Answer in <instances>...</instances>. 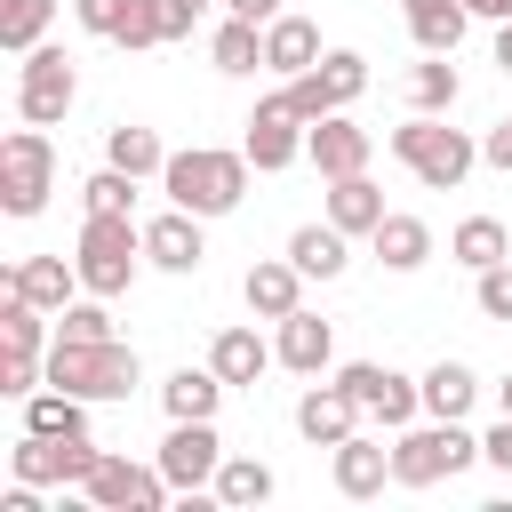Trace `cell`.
Segmentation results:
<instances>
[{"label": "cell", "instance_id": "obj_1", "mask_svg": "<svg viewBox=\"0 0 512 512\" xmlns=\"http://www.w3.org/2000/svg\"><path fill=\"white\" fill-rule=\"evenodd\" d=\"M248 152H216V144H192V152H168L160 168V192L168 208H192V216H232L248 200Z\"/></svg>", "mask_w": 512, "mask_h": 512}, {"label": "cell", "instance_id": "obj_2", "mask_svg": "<svg viewBox=\"0 0 512 512\" xmlns=\"http://www.w3.org/2000/svg\"><path fill=\"white\" fill-rule=\"evenodd\" d=\"M392 160H400L424 192H456V184L480 168V144H472L464 128H448L440 112H408V120L392 128Z\"/></svg>", "mask_w": 512, "mask_h": 512}, {"label": "cell", "instance_id": "obj_3", "mask_svg": "<svg viewBox=\"0 0 512 512\" xmlns=\"http://www.w3.org/2000/svg\"><path fill=\"white\" fill-rule=\"evenodd\" d=\"M48 384H64L80 400H128L144 384V360L120 336H104V344H48Z\"/></svg>", "mask_w": 512, "mask_h": 512}, {"label": "cell", "instance_id": "obj_4", "mask_svg": "<svg viewBox=\"0 0 512 512\" xmlns=\"http://www.w3.org/2000/svg\"><path fill=\"white\" fill-rule=\"evenodd\" d=\"M464 464H480V440L464 432V416H432V424H408L392 440V480L400 488H440Z\"/></svg>", "mask_w": 512, "mask_h": 512}, {"label": "cell", "instance_id": "obj_5", "mask_svg": "<svg viewBox=\"0 0 512 512\" xmlns=\"http://www.w3.org/2000/svg\"><path fill=\"white\" fill-rule=\"evenodd\" d=\"M72 264H80V288L88 296H120L136 280V264H144V224L136 216H88Z\"/></svg>", "mask_w": 512, "mask_h": 512}, {"label": "cell", "instance_id": "obj_6", "mask_svg": "<svg viewBox=\"0 0 512 512\" xmlns=\"http://www.w3.org/2000/svg\"><path fill=\"white\" fill-rule=\"evenodd\" d=\"M48 192H56V144H48V128L24 120V128L0 136V208L8 216H40Z\"/></svg>", "mask_w": 512, "mask_h": 512}, {"label": "cell", "instance_id": "obj_7", "mask_svg": "<svg viewBox=\"0 0 512 512\" xmlns=\"http://www.w3.org/2000/svg\"><path fill=\"white\" fill-rule=\"evenodd\" d=\"M96 464H104V448H96L88 432H24V440L8 448V472L32 480V488H80Z\"/></svg>", "mask_w": 512, "mask_h": 512}, {"label": "cell", "instance_id": "obj_8", "mask_svg": "<svg viewBox=\"0 0 512 512\" xmlns=\"http://www.w3.org/2000/svg\"><path fill=\"white\" fill-rule=\"evenodd\" d=\"M336 384L360 400V416H376L384 432H408L416 424V408H424V376H400V368H384V360H352V368H336Z\"/></svg>", "mask_w": 512, "mask_h": 512}, {"label": "cell", "instance_id": "obj_9", "mask_svg": "<svg viewBox=\"0 0 512 512\" xmlns=\"http://www.w3.org/2000/svg\"><path fill=\"white\" fill-rule=\"evenodd\" d=\"M216 464H224V440H216V416H176L168 440H160V472L176 496H200L216 488Z\"/></svg>", "mask_w": 512, "mask_h": 512}, {"label": "cell", "instance_id": "obj_10", "mask_svg": "<svg viewBox=\"0 0 512 512\" xmlns=\"http://www.w3.org/2000/svg\"><path fill=\"white\" fill-rule=\"evenodd\" d=\"M360 88H368V56H360V48H328L312 72L288 80V104H296L304 120H328V112H344Z\"/></svg>", "mask_w": 512, "mask_h": 512}, {"label": "cell", "instance_id": "obj_11", "mask_svg": "<svg viewBox=\"0 0 512 512\" xmlns=\"http://www.w3.org/2000/svg\"><path fill=\"white\" fill-rule=\"evenodd\" d=\"M72 96H80L72 56H64V48H32L24 72H16V112H24L32 128H56V120L72 112Z\"/></svg>", "mask_w": 512, "mask_h": 512}, {"label": "cell", "instance_id": "obj_12", "mask_svg": "<svg viewBox=\"0 0 512 512\" xmlns=\"http://www.w3.org/2000/svg\"><path fill=\"white\" fill-rule=\"evenodd\" d=\"M304 136H312V120L288 104V88H272V96L248 112V144H240V152H248L264 176H280V168H296V160H304Z\"/></svg>", "mask_w": 512, "mask_h": 512}, {"label": "cell", "instance_id": "obj_13", "mask_svg": "<svg viewBox=\"0 0 512 512\" xmlns=\"http://www.w3.org/2000/svg\"><path fill=\"white\" fill-rule=\"evenodd\" d=\"M80 496H88L96 512H160V504H168V472H160V464H128V456L104 448V464L80 480Z\"/></svg>", "mask_w": 512, "mask_h": 512}, {"label": "cell", "instance_id": "obj_14", "mask_svg": "<svg viewBox=\"0 0 512 512\" xmlns=\"http://www.w3.org/2000/svg\"><path fill=\"white\" fill-rule=\"evenodd\" d=\"M200 224L208 216H192V208H168V216H152L144 224V264H160V272H200L208 264V240H200Z\"/></svg>", "mask_w": 512, "mask_h": 512}, {"label": "cell", "instance_id": "obj_15", "mask_svg": "<svg viewBox=\"0 0 512 512\" xmlns=\"http://www.w3.org/2000/svg\"><path fill=\"white\" fill-rule=\"evenodd\" d=\"M368 152H376V136H368L360 120H344V112L312 120V136H304V160H312L320 176H360V168H368Z\"/></svg>", "mask_w": 512, "mask_h": 512}, {"label": "cell", "instance_id": "obj_16", "mask_svg": "<svg viewBox=\"0 0 512 512\" xmlns=\"http://www.w3.org/2000/svg\"><path fill=\"white\" fill-rule=\"evenodd\" d=\"M328 472H336V496L368 504V496H384V480H392V448L368 440V432H352V440L328 448Z\"/></svg>", "mask_w": 512, "mask_h": 512}, {"label": "cell", "instance_id": "obj_17", "mask_svg": "<svg viewBox=\"0 0 512 512\" xmlns=\"http://www.w3.org/2000/svg\"><path fill=\"white\" fill-rule=\"evenodd\" d=\"M240 296H248L256 320H288V312H304V272H296V256H256L248 280H240Z\"/></svg>", "mask_w": 512, "mask_h": 512}, {"label": "cell", "instance_id": "obj_18", "mask_svg": "<svg viewBox=\"0 0 512 512\" xmlns=\"http://www.w3.org/2000/svg\"><path fill=\"white\" fill-rule=\"evenodd\" d=\"M296 432H304L312 448H336V440L360 432V400H352L344 384H312V392L296 400Z\"/></svg>", "mask_w": 512, "mask_h": 512}, {"label": "cell", "instance_id": "obj_19", "mask_svg": "<svg viewBox=\"0 0 512 512\" xmlns=\"http://www.w3.org/2000/svg\"><path fill=\"white\" fill-rule=\"evenodd\" d=\"M320 56H328V48H320V24H312V16H288V8H280V16L264 24V72L296 80V72H312Z\"/></svg>", "mask_w": 512, "mask_h": 512}, {"label": "cell", "instance_id": "obj_20", "mask_svg": "<svg viewBox=\"0 0 512 512\" xmlns=\"http://www.w3.org/2000/svg\"><path fill=\"white\" fill-rule=\"evenodd\" d=\"M0 288L32 296L40 312H64V304H72V288H80V264H64V256H16Z\"/></svg>", "mask_w": 512, "mask_h": 512}, {"label": "cell", "instance_id": "obj_21", "mask_svg": "<svg viewBox=\"0 0 512 512\" xmlns=\"http://www.w3.org/2000/svg\"><path fill=\"white\" fill-rule=\"evenodd\" d=\"M272 352H280V368H296V376H320V368L336 360V328H328L320 312H288Z\"/></svg>", "mask_w": 512, "mask_h": 512}, {"label": "cell", "instance_id": "obj_22", "mask_svg": "<svg viewBox=\"0 0 512 512\" xmlns=\"http://www.w3.org/2000/svg\"><path fill=\"white\" fill-rule=\"evenodd\" d=\"M400 8H408V40L424 56H456L464 48V24H472L464 0H400Z\"/></svg>", "mask_w": 512, "mask_h": 512}, {"label": "cell", "instance_id": "obj_23", "mask_svg": "<svg viewBox=\"0 0 512 512\" xmlns=\"http://www.w3.org/2000/svg\"><path fill=\"white\" fill-rule=\"evenodd\" d=\"M384 216H392V208H384V192L368 184V168H360V176H328V224H336V232L360 240V232H376Z\"/></svg>", "mask_w": 512, "mask_h": 512}, {"label": "cell", "instance_id": "obj_24", "mask_svg": "<svg viewBox=\"0 0 512 512\" xmlns=\"http://www.w3.org/2000/svg\"><path fill=\"white\" fill-rule=\"evenodd\" d=\"M368 248H376V264H384V272H416V264L432 256V224H424V216H400V208H392V216H384V224L368 232Z\"/></svg>", "mask_w": 512, "mask_h": 512}, {"label": "cell", "instance_id": "obj_25", "mask_svg": "<svg viewBox=\"0 0 512 512\" xmlns=\"http://www.w3.org/2000/svg\"><path fill=\"white\" fill-rule=\"evenodd\" d=\"M288 256H296L304 280H336V272L352 264V232H336V224H296V232H288Z\"/></svg>", "mask_w": 512, "mask_h": 512}, {"label": "cell", "instance_id": "obj_26", "mask_svg": "<svg viewBox=\"0 0 512 512\" xmlns=\"http://www.w3.org/2000/svg\"><path fill=\"white\" fill-rule=\"evenodd\" d=\"M272 360H280V352H272V344H264L256 328H224V336L208 344V368H216L224 384H256V376H264Z\"/></svg>", "mask_w": 512, "mask_h": 512}, {"label": "cell", "instance_id": "obj_27", "mask_svg": "<svg viewBox=\"0 0 512 512\" xmlns=\"http://www.w3.org/2000/svg\"><path fill=\"white\" fill-rule=\"evenodd\" d=\"M224 392H232V384H224L216 368H176V376L160 384V408H168V424H176V416H216Z\"/></svg>", "mask_w": 512, "mask_h": 512}, {"label": "cell", "instance_id": "obj_28", "mask_svg": "<svg viewBox=\"0 0 512 512\" xmlns=\"http://www.w3.org/2000/svg\"><path fill=\"white\" fill-rule=\"evenodd\" d=\"M208 56H216V72H232V80L264 72V24H248V16H224V24H216V40H208Z\"/></svg>", "mask_w": 512, "mask_h": 512}, {"label": "cell", "instance_id": "obj_29", "mask_svg": "<svg viewBox=\"0 0 512 512\" xmlns=\"http://www.w3.org/2000/svg\"><path fill=\"white\" fill-rule=\"evenodd\" d=\"M48 320H56V312H40L32 296L0 288V352H48V344H56V336H48Z\"/></svg>", "mask_w": 512, "mask_h": 512}, {"label": "cell", "instance_id": "obj_30", "mask_svg": "<svg viewBox=\"0 0 512 512\" xmlns=\"http://www.w3.org/2000/svg\"><path fill=\"white\" fill-rule=\"evenodd\" d=\"M472 400H480V376L464 360H432L424 368V416H472Z\"/></svg>", "mask_w": 512, "mask_h": 512}, {"label": "cell", "instance_id": "obj_31", "mask_svg": "<svg viewBox=\"0 0 512 512\" xmlns=\"http://www.w3.org/2000/svg\"><path fill=\"white\" fill-rule=\"evenodd\" d=\"M208 496H216L224 512H248V504H264V496H272V464H264V456H224Z\"/></svg>", "mask_w": 512, "mask_h": 512}, {"label": "cell", "instance_id": "obj_32", "mask_svg": "<svg viewBox=\"0 0 512 512\" xmlns=\"http://www.w3.org/2000/svg\"><path fill=\"white\" fill-rule=\"evenodd\" d=\"M104 160H112V168H128L136 184L168 168V152H160V136H152V128H136V120H120V128H104Z\"/></svg>", "mask_w": 512, "mask_h": 512}, {"label": "cell", "instance_id": "obj_33", "mask_svg": "<svg viewBox=\"0 0 512 512\" xmlns=\"http://www.w3.org/2000/svg\"><path fill=\"white\" fill-rule=\"evenodd\" d=\"M448 256H456L464 272H488V264H504V256H512V240H504V224H496V216H464V224L448 232Z\"/></svg>", "mask_w": 512, "mask_h": 512}, {"label": "cell", "instance_id": "obj_34", "mask_svg": "<svg viewBox=\"0 0 512 512\" xmlns=\"http://www.w3.org/2000/svg\"><path fill=\"white\" fill-rule=\"evenodd\" d=\"M24 432H88V400L64 392V384H40L24 400Z\"/></svg>", "mask_w": 512, "mask_h": 512}, {"label": "cell", "instance_id": "obj_35", "mask_svg": "<svg viewBox=\"0 0 512 512\" xmlns=\"http://www.w3.org/2000/svg\"><path fill=\"white\" fill-rule=\"evenodd\" d=\"M456 96H464V80H456V64H448V56L408 64V112H448Z\"/></svg>", "mask_w": 512, "mask_h": 512}, {"label": "cell", "instance_id": "obj_36", "mask_svg": "<svg viewBox=\"0 0 512 512\" xmlns=\"http://www.w3.org/2000/svg\"><path fill=\"white\" fill-rule=\"evenodd\" d=\"M48 16H56V0H0V48L8 56H32L48 40Z\"/></svg>", "mask_w": 512, "mask_h": 512}, {"label": "cell", "instance_id": "obj_37", "mask_svg": "<svg viewBox=\"0 0 512 512\" xmlns=\"http://www.w3.org/2000/svg\"><path fill=\"white\" fill-rule=\"evenodd\" d=\"M80 208H88V216H128V208H136V176L104 160L96 176H80Z\"/></svg>", "mask_w": 512, "mask_h": 512}, {"label": "cell", "instance_id": "obj_38", "mask_svg": "<svg viewBox=\"0 0 512 512\" xmlns=\"http://www.w3.org/2000/svg\"><path fill=\"white\" fill-rule=\"evenodd\" d=\"M104 336H112L104 296H88V304H64V312H56V344H104Z\"/></svg>", "mask_w": 512, "mask_h": 512}, {"label": "cell", "instance_id": "obj_39", "mask_svg": "<svg viewBox=\"0 0 512 512\" xmlns=\"http://www.w3.org/2000/svg\"><path fill=\"white\" fill-rule=\"evenodd\" d=\"M472 304H480V320H512V256L472 272Z\"/></svg>", "mask_w": 512, "mask_h": 512}, {"label": "cell", "instance_id": "obj_40", "mask_svg": "<svg viewBox=\"0 0 512 512\" xmlns=\"http://www.w3.org/2000/svg\"><path fill=\"white\" fill-rule=\"evenodd\" d=\"M112 40H120V48H168V32H160V0H128V16H120Z\"/></svg>", "mask_w": 512, "mask_h": 512}, {"label": "cell", "instance_id": "obj_41", "mask_svg": "<svg viewBox=\"0 0 512 512\" xmlns=\"http://www.w3.org/2000/svg\"><path fill=\"white\" fill-rule=\"evenodd\" d=\"M72 16H80V32L112 40V32H120V16H128V0H72Z\"/></svg>", "mask_w": 512, "mask_h": 512}, {"label": "cell", "instance_id": "obj_42", "mask_svg": "<svg viewBox=\"0 0 512 512\" xmlns=\"http://www.w3.org/2000/svg\"><path fill=\"white\" fill-rule=\"evenodd\" d=\"M200 8H216V0H160V32H168V40H192Z\"/></svg>", "mask_w": 512, "mask_h": 512}, {"label": "cell", "instance_id": "obj_43", "mask_svg": "<svg viewBox=\"0 0 512 512\" xmlns=\"http://www.w3.org/2000/svg\"><path fill=\"white\" fill-rule=\"evenodd\" d=\"M480 464L512 472V416H496V424H488V440H480Z\"/></svg>", "mask_w": 512, "mask_h": 512}, {"label": "cell", "instance_id": "obj_44", "mask_svg": "<svg viewBox=\"0 0 512 512\" xmlns=\"http://www.w3.org/2000/svg\"><path fill=\"white\" fill-rule=\"evenodd\" d=\"M480 160H488V168H504V176H512V120H496V128H488V136H480Z\"/></svg>", "mask_w": 512, "mask_h": 512}, {"label": "cell", "instance_id": "obj_45", "mask_svg": "<svg viewBox=\"0 0 512 512\" xmlns=\"http://www.w3.org/2000/svg\"><path fill=\"white\" fill-rule=\"evenodd\" d=\"M224 16H248V24H272L280 0H224Z\"/></svg>", "mask_w": 512, "mask_h": 512}, {"label": "cell", "instance_id": "obj_46", "mask_svg": "<svg viewBox=\"0 0 512 512\" xmlns=\"http://www.w3.org/2000/svg\"><path fill=\"white\" fill-rule=\"evenodd\" d=\"M472 16H488V24H512V0H464Z\"/></svg>", "mask_w": 512, "mask_h": 512}, {"label": "cell", "instance_id": "obj_47", "mask_svg": "<svg viewBox=\"0 0 512 512\" xmlns=\"http://www.w3.org/2000/svg\"><path fill=\"white\" fill-rule=\"evenodd\" d=\"M496 72L512 80V24H496Z\"/></svg>", "mask_w": 512, "mask_h": 512}, {"label": "cell", "instance_id": "obj_48", "mask_svg": "<svg viewBox=\"0 0 512 512\" xmlns=\"http://www.w3.org/2000/svg\"><path fill=\"white\" fill-rule=\"evenodd\" d=\"M496 408H504V416H512V376H504V384H496Z\"/></svg>", "mask_w": 512, "mask_h": 512}]
</instances>
